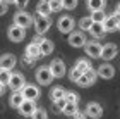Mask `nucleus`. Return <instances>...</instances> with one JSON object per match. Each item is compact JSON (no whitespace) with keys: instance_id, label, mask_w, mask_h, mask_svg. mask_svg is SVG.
<instances>
[{"instance_id":"obj_1","label":"nucleus","mask_w":120,"mask_h":119,"mask_svg":"<svg viewBox=\"0 0 120 119\" xmlns=\"http://www.w3.org/2000/svg\"><path fill=\"white\" fill-rule=\"evenodd\" d=\"M33 24H34V29L38 35H45L52 26V19L48 16H41V14H36L33 17Z\"/></svg>"},{"instance_id":"obj_2","label":"nucleus","mask_w":120,"mask_h":119,"mask_svg":"<svg viewBox=\"0 0 120 119\" xmlns=\"http://www.w3.org/2000/svg\"><path fill=\"white\" fill-rule=\"evenodd\" d=\"M96 78H98V73L94 71V69H88L86 73H82L79 76V79L75 81L79 86H82V88H88V86H91V85H94V81H96Z\"/></svg>"},{"instance_id":"obj_3","label":"nucleus","mask_w":120,"mask_h":119,"mask_svg":"<svg viewBox=\"0 0 120 119\" xmlns=\"http://www.w3.org/2000/svg\"><path fill=\"white\" fill-rule=\"evenodd\" d=\"M86 43H88V40H86V35L84 31H70L69 33V45L74 47V48H81L84 47Z\"/></svg>"},{"instance_id":"obj_4","label":"nucleus","mask_w":120,"mask_h":119,"mask_svg":"<svg viewBox=\"0 0 120 119\" xmlns=\"http://www.w3.org/2000/svg\"><path fill=\"white\" fill-rule=\"evenodd\" d=\"M7 36H9L10 41L19 43V41H22L24 36H26V28H22V26H17V24H12V26L7 29Z\"/></svg>"},{"instance_id":"obj_5","label":"nucleus","mask_w":120,"mask_h":119,"mask_svg":"<svg viewBox=\"0 0 120 119\" xmlns=\"http://www.w3.org/2000/svg\"><path fill=\"white\" fill-rule=\"evenodd\" d=\"M41 57V52H40V45H38L36 41L29 43L28 47H26V55H24V61L28 64H33L34 61H38V59Z\"/></svg>"},{"instance_id":"obj_6","label":"nucleus","mask_w":120,"mask_h":119,"mask_svg":"<svg viewBox=\"0 0 120 119\" xmlns=\"http://www.w3.org/2000/svg\"><path fill=\"white\" fill-rule=\"evenodd\" d=\"M24 85H26L24 74H21V73H10V79H9L7 86L12 91H21V88H22Z\"/></svg>"},{"instance_id":"obj_7","label":"nucleus","mask_w":120,"mask_h":119,"mask_svg":"<svg viewBox=\"0 0 120 119\" xmlns=\"http://www.w3.org/2000/svg\"><path fill=\"white\" fill-rule=\"evenodd\" d=\"M52 79H53V76H52L50 67H48V66H41V67H38V71H36V81H38L40 85L46 86V85H50V83H52Z\"/></svg>"},{"instance_id":"obj_8","label":"nucleus","mask_w":120,"mask_h":119,"mask_svg":"<svg viewBox=\"0 0 120 119\" xmlns=\"http://www.w3.org/2000/svg\"><path fill=\"white\" fill-rule=\"evenodd\" d=\"M14 24L22 26V28H28L33 24V16H29L28 12H24V9H21L19 12H15L14 16Z\"/></svg>"},{"instance_id":"obj_9","label":"nucleus","mask_w":120,"mask_h":119,"mask_svg":"<svg viewBox=\"0 0 120 119\" xmlns=\"http://www.w3.org/2000/svg\"><path fill=\"white\" fill-rule=\"evenodd\" d=\"M48 67H50V73H52L53 78H62L65 74V64H64L62 59H53Z\"/></svg>"},{"instance_id":"obj_10","label":"nucleus","mask_w":120,"mask_h":119,"mask_svg":"<svg viewBox=\"0 0 120 119\" xmlns=\"http://www.w3.org/2000/svg\"><path fill=\"white\" fill-rule=\"evenodd\" d=\"M21 93L26 100H38V97H40V88H38L36 85H24L22 88H21Z\"/></svg>"},{"instance_id":"obj_11","label":"nucleus","mask_w":120,"mask_h":119,"mask_svg":"<svg viewBox=\"0 0 120 119\" xmlns=\"http://www.w3.org/2000/svg\"><path fill=\"white\" fill-rule=\"evenodd\" d=\"M57 26H58V31H60V33H70V31L74 29L75 23H74V19L70 17V16H62V17L58 19Z\"/></svg>"},{"instance_id":"obj_12","label":"nucleus","mask_w":120,"mask_h":119,"mask_svg":"<svg viewBox=\"0 0 120 119\" xmlns=\"http://www.w3.org/2000/svg\"><path fill=\"white\" fill-rule=\"evenodd\" d=\"M118 21H120V16L115 12L112 16H106L103 19V28H105L106 33H112V31H117V26H118Z\"/></svg>"},{"instance_id":"obj_13","label":"nucleus","mask_w":120,"mask_h":119,"mask_svg":"<svg viewBox=\"0 0 120 119\" xmlns=\"http://www.w3.org/2000/svg\"><path fill=\"white\" fill-rule=\"evenodd\" d=\"M86 116L93 117V119H100L103 116V107L98 104V102H89L86 105Z\"/></svg>"},{"instance_id":"obj_14","label":"nucleus","mask_w":120,"mask_h":119,"mask_svg":"<svg viewBox=\"0 0 120 119\" xmlns=\"http://www.w3.org/2000/svg\"><path fill=\"white\" fill-rule=\"evenodd\" d=\"M98 76L100 78H103V79H112L113 76H115V67L112 66V64H101L100 67H98Z\"/></svg>"},{"instance_id":"obj_15","label":"nucleus","mask_w":120,"mask_h":119,"mask_svg":"<svg viewBox=\"0 0 120 119\" xmlns=\"http://www.w3.org/2000/svg\"><path fill=\"white\" fill-rule=\"evenodd\" d=\"M17 109H19V112H21V116L31 117V114H33L34 109H36V104H34V100H26V98H24V102L17 107Z\"/></svg>"},{"instance_id":"obj_16","label":"nucleus","mask_w":120,"mask_h":119,"mask_svg":"<svg viewBox=\"0 0 120 119\" xmlns=\"http://www.w3.org/2000/svg\"><path fill=\"white\" fill-rule=\"evenodd\" d=\"M117 53H118L117 45H113V43H106V45L101 47V55H100V57H103L105 61H112Z\"/></svg>"},{"instance_id":"obj_17","label":"nucleus","mask_w":120,"mask_h":119,"mask_svg":"<svg viewBox=\"0 0 120 119\" xmlns=\"http://www.w3.org/2000/svg\"><path fill=\"white\" fill-rule=\"evenodd\" d=\"M84 48H86V53H88L89 57H93V59H98V57L101 55V45H100L98 41H89V43H86Z\"/></svg>"},{"instance_id":"obj_18","label":"nucleus","mask_w":120,"mask_h":119,"mask_svg":"<svg viewBox=\"0 0 120 119\" xmlns=\"http://www.w3.org/2000/svg\"><path fill=\"white\" fill-rule=\"evenodd\" d=\"M38 45H40V52H41V57L43 55H50V53L53 52V48H55V45H53L52 40L48 38H40V41H38Z\"/></svg>"},{"instance_id":"obj_19","label":"nucleus","mask_w":120,"mask_h":119,"mask_svg":"<svg viewBox=\"0 0 120 119\" xmlns=\"http://www.w3.org/2000/svg\"><path fill=\"white\" fill-rule=\"evenodd\" d=\"M15 62H17V59H15V55H12V53H4V55L0 57V67H4V69L15 67Z\"/></svg>"},{"instance_id":"obj_20","label":"nucleus","mask_w":120,"mask_h":119,"mask_svg":"<svg viewBox=\"0 0 120 119\" xmlns=\"http://www.w3.org/2000/svg\"><path fill=\"white\" fill-rule=\"evenodd\" d=\"M88 31L94 36V38H103V36L106 35L105 28H103V23H91V26H89Z\"/></svg>"},{"instance_id":"obj_21","label":"nucleus","mask_w":120,"mask_h":119,"mask_svg":"<svg viewBox=\"0 0 120 119\" xmlns=\"http://www.w3.org/2000/svg\"><path fill=\"white\" fill-rule=\"evenodd\" d=\"M24 102V97H22V93L21 91H14L12 95H10V100H9V104L14 107V109H17V107L21 105Z\"/></svg>"},{"instance_id":"obj_22","label":"nucleus","mask_w":120,"mask_h":119,"mask_svg":"<svg viewBox=\"0 0 120 119\" xmlns=\"http://www.w3.org/2000/svg\"><path fill=\"white\" fill-rule=\"evenodd\" d=\"M86 5H88L89 10H101V9H105L106 0H88Z\"/></svg>"},{"instance_id":"obj_23","label":"nucleus","mask_w":120,"mask_h":119,"mask_svg":"<svg viewBox=\"0 0 120 119\" xmlns=\"http://www.w3.org/2000/svg\"><path fill=\"white\" fill-rule=\"evenodd\" d=\"M36 12L41 14V16H48L52 12V10H50V4H48L46 0H40L38 5H36Z\"/></svg>"},{"instance_id":"obj_24","label":"nucleus","mask_w":120,"mask_h":119,"mask_svg":"<svg viewBox=\"0 0 120 119\" xmlns=\"http://www.w3.org/2000/svg\"><path fill=\"white\" fill-rule=\"evenodd\" d=\"M64 95H65V90L62 88V86H55V88H52V91H50L52 102H57L60 98H64Z\"/></svg>"},{"instance_id":"obj_25","label":"nucleus","mask_w":120,"mask_h":119,"mask_svg":"<svg viewBox=\"0 0 120 119\" xmlns=\"http://www.w3.org/2000/svg\"><path fill=\"white\" fill-rule=\"evenodd\" d=\"M60 112H64L65 116H74L75 112H77V104H72V102H67V104L64 105V109L60 111Z\"/></svg>"},{"instance_id":"obj_26","label":"nucleus","mask_w":120,"mask_h":119,"mask_svg":"<svg viewBox=\"0 0 120 119\" xmlns=\"http://www.w3.org/2000/svg\"><path fill=\"white\" fill-rule=\"evenodd\" d=\"M89 17H91L93 23H103V19L106 17V14L103 12V9H101V10H91V16H89Z\"/></svg>"},{"instance_id":"obj_27","label":"nucleus","mask_w":120,"mask_h":119,"mask_svg":"<svg viewBox=\"0 0 120 119\" xmlns=\"http://www.w3.org/2000/svg\"><path fill=\"white\" fill-rule=\"evenodd\" d=\"M75 67H77L81 73H86V71H88V69H91L93 66H91V62L88 61V59H79V61L75 62Z\"/></svg>"},{"instance_id":"obj_28","label":"nucleus","mask_w":120,"mask_h":119,"mask_svg":"<svg viewBox=\"0 0 120 119\" xmlns=\"http://www.w3.org/2000/svg\"><path fill=\"white\" fill-rule=\"evenodd\" d=\"M9 79H10V69H4V67H0V83L7 86Z\"/></svg>"},{"instance_id":"obj_29","label":"nucleus","mask_w":120,"mask_h":119,"mask_svg":"<svg viewBox=\"0 0 120 119\" xmlns=\"http://www.w3.org/2000/svg\"><path fill=\"white\" fill-rule=\"evenodd\" d=\"M31 119H48V114L45 109H40V107H36L34 112L31 114Z\"/></svg>"},{"instance_id":"obj_30","label":"nucleus","mask_w":120,"mask_h":119,"mask_svg":"<svg viewBox=\"0 0 120 119\" xmlns=\"http://www.w3.org/2000/svg\"><path fill=\"white\" fill-rule=\"evenodd\" d=\"M64 98L67 102H72V104H79V95L75 93V91H65Z\"/></svg>"},{"instance_id":"obj_31","label":"nucleus","mask_w":120,"mask_h":119,"mask_svg":"<svg viewBox=\"0 0 120 119\" xmlns=\"http://www.w3.org/2000/svg\"><path fill=\"white\" fill-rule=\"evenodd\" d=\"M91 17H82L79 21V28H81V31H88L89 29V26H91Z\"/></svg>"},{"instance_id":"obj_32","label":"nucleus","mask_w":120,"mask_h":119,"mask_svg":"<svg viewBox=\"0 0 120 119\" xmlns=\"http://www.w3.org/2000/svg\"><path fill=\"white\" fill-rule=\"evenodd\" d=\"M75 7H77V0H62V9L72 10Z\"/></svg>"},{"instance_id":"obj_33","label":"nucleus","mask_w":120,"mask_h":119,"mask_svg":"<svg viewBox=\"0 0 120 119\" xmlns=\"http://www.w3.org/2000/svg\"><path fill=\"white\" fill-rule=\"evenodd\" d=\"M50 10L52 12H58L60 9H62V0H50Z\"/></svg>"},{"instance_id":"obj_34","label":"nucleus","mask_w":120,"mask_h":119,"mask_svg":"<svg viewBox=\"0 0 120 119\" xmlns=\"http://www.w3.org/2000/svg\"><path fill=\"white\" fill-rule=\"evenodd\" d=\"M81 74H82V73H81L79 69L74 66V67H72V71H70V74H69V78H70V81H74V83H75V81L79 79V76H81Z\"/></svg>"},{"instance_id":"obj_35","label":"nucleus","mask_w":120,"mask_h":119,"mask_svg":"<svg viewBox=\"0 0 120 119\" xmlns=\"http://www.w3.org/2000/svg\"><path fill=\"white\" fill-rule=\"evenodd\" d=\"M53 104H55V111H62L64 109V105L65 104H67V100H65V98H60V100H57V102H53Z\"/></svg>"},{"instance_id":"obj_36","label":"nucleus","mask_w":120,"mask_h":119,"mask_svg":"<svg viewBox=\"0 0 120 119\" xmlns=\"http://www.w3.org/2000/svg\"><path fill=\"white\" fill-rule=\"evenodd\" d=\"M15 5H17V7H19V10L21 9H26V7H28V4H29V0H15V2H14Z\"/></svg>"},{"instance_id":"obj_37","label":"nucleus","mask_w":120,"mask_h":119,"mask_svg":"<svg viewBox=\"0 0 120 119\" xmlns=\"http://www.w3.org/2000/svg\"><path fill=\"white\" fill-rule=\"evenodd\" d=\"M5 12H7V4L2 0V2H0V16H4Z\"/></svg>"},{"instance_id":"obj_38","label":"nucleus","mask_w":120,"mask_h":119,"mask_svg":"<svg viewBox=\"0 0 120 119\" xmlns=\"http://www.w3.org/2000/svg\"><path fill=\"white\" fill-rule=\"evenodd\" d=\"M72 117H74V119H86V117H88V116H86V114H81V112L77 111V112H75V114H74Z\"/></svg>"},{"instance_id":"obj_39","label":"nucleus","mask_w":120,"mask_h":119,"mask_svg":"<svg viewBox=\"0 0 120 119\" xmlns=\"http://www.w3.org/2000/svg\"><path fill=\"white\" fill-rule=\"evenodd\" d=\"M4 91H5V85H2V83H0V97L4 95Z\"/></svg>"},{"instance_id":"obj_40","label":"nucleus","mask_w":120,"mask_h":119,"mask_svg":"<svg viewBox=\"0 0 120 119\" xmlns=\"http://www.w3.org/2000/svg\"><path fill=\"white\" fill-rule=\"evenodd\" d=\"M4 2H5V4H7V5H9V4H14V2H15V0H4Z\"/></svg>"},{"instance_id":"obj_41","label":"nucleus","mask_w":120,"mask_h":119,"mask_svg":"<svg viewBox=\"0 0 120 119\" xmlns=\"http://www.w3.org/2000/svg\"><path fill=\"white\" fill-rule=\"evenodd\" d=\"M117 14H118V16H120V4H118V5H117Z\"/></svg>"},{"instance_id":"obj_42","label":"nucleus","mask_w":120,"mask_h":119,"mask_svg":"<svg viewBox=\"0 0 120 119\" xmlns=\"http://www.w3.org/2000/svg\"><path fill=\"white\" fill-rule=\"evenodd\" d=\"M117 29H118V31H120V21H118V26H117Z\"/></svg>"},{"instance_id":"obj_43","label":"nucleus","mask_w":120,"mask_h":119,"mask_svg":"<svg viewBox=\"0 0 120 119\" xmlns=\"http://www.w3.org/2000/svg\"><path fill=\"white\" fill-rule=\"evenodd\" d=\"M46 2H50V0H46Z\"/></svg>"},{"instance_id":"obj_44","label":"nucleus","mask_w":120,"mask_h":119,"mask_svg":"<svg viewBox=\"0 0 120 119\" xmlns=\"http://www.w3.org/2000/svg\"><path fill=\"white\" fill-rule=\"evenodd\" d=\"M0 2H2V0H0Z\"/></svg>"}]
</instances>
